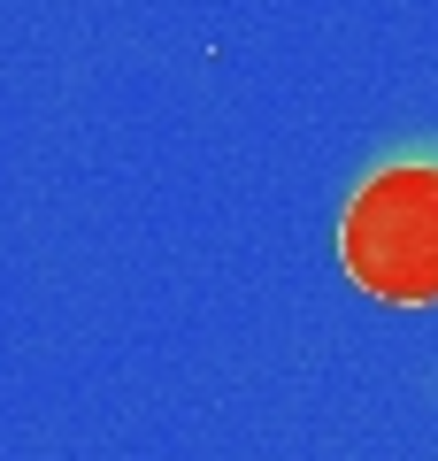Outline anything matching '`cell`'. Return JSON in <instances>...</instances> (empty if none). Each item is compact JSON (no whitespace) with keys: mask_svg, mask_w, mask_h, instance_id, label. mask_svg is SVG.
I'll use <instances>...</instances> for the list:
<instances>
[{"mask_svg":"<svg viewBox=\"0 0 438 461\" xmlns=\"http://www.w3.org/2000/svg\"><path fill=\"white\" fill-rule=\"evenodd\" d=\"M346 277L385 308L438 300V162L377 169L339 223Z\"/></svg>","mask_w":438,"mask_h":461,"instance_id":"obj_1","label":"cell"}]
</instances>
